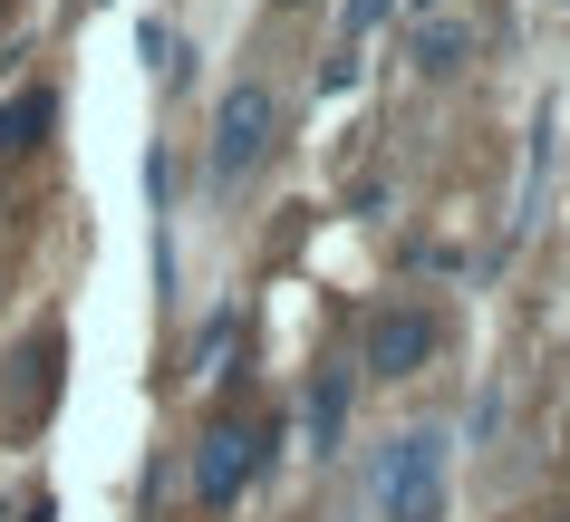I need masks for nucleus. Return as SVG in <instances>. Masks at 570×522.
Wrapping results in <instances>:
<instances>
[{"label": "nucleus", "mask_w": 570, "mask_h": 522, "mask_svg": "<svg viewBox=\"0 0 570 522\" xmlns=\"http://www.w3.org/2000/svg\"><path fill=\"white\" fill-rule=\"evenodd\" d=\"M435 503H445V435L416 426L377 455V522H435Z\"/></svg>", "instance_id": "f257e3e1"}, {"label": "nucleus", "mask_w": 570, "mask_h": 522, "mask_svg": "<svg viewBox=\"0 0 570 522\" xmlns=\"http://www.w3.org/2000/svg\"><path fill=\"white\" fill-rule=\"evenodd\" d=\"M271 126H281V97L262 78H242L223 107H213V185H242L252 165L271 155Z\"/></svg>", "instance_id": "f03ea898"}, {"label": "nucleus", "mask_w": 570, "mask_h": 522, "mask_svg": "<svg viewBox=\"0 0 570 522\" xmlns=\"http://www.w3.org/2000/svg\"><path fill=\"white\" fill-rule=\"evenodd\" d=\"M252 445H262L252 426H204V455H194V503H204V513H233V503H242L252 464H262Z\"/></svg>", "instance_id": "7ed1b4c3"}, {"label": "nucleus", "mask_w": 570, "mask_h": 522, "mask_svg": "<svg viewBox=\"0 0 570 522\" xmlns=\"http://www.w3.org/2000/svg\"><path fill=\"white\" fill-rule=\"evenodd\" d=\"M435 348H445L435 309H377V319H367V368L377 377H416Z\"/></svg>", "instance_id": "20e7f679"}, {"label": "nucleus", "mask_w": 570, "mask_h": 522, "mask_svg": "<svg viewBox=\"0 0 570 522\" xmlns=\"http://www.w3.org/2000/svg\"><path fill=\"white\" fill-rule=\"evenodd\" d=\"M338 426H348V377H320V387H309V445L330 455Z\"/></svg>", "instance_id": "39448f33"}, {"label": "nucleus", "mask_w": 570, "mask_h": 522, "mask_svg": "<svg viewBox=\"0 0 570 522\" xmlns=\"http://www.w3.org/2000/svg\"><path fill=\"white\" fill-rule=\"evenodd\" d=\"M39 126H49V97H20V107H0V146H39Z\"/></svg>", "instance_id": "423d86ee"}, {"label": "nucleus", "mask_w": 570, "mask_h": 522, "mask_svg": "<svg viewBox=\"0 0 570 522\" xmlns=\"http://www.w3.org/2000/svg\"><path fill=\"white\" fill-rule=\"evenodd\" d=\"M416 59L425 68H454V59H464V20H435V30L416 39Z\"/></svg>", "instance_id": "0eeeda50"}, {"label": "nucleus", "mask_w": 570, "mask_h": 522, "mask_svg": "<svg viewBox=\"0 0 570 522\" xmlns=\"http://www.w3.org/2000/svg\"><path fill=\"white\" fill-rule=\"evenodd\" d=\"M377 10H387V0H348V30H377Z\"/></svg>", "instance_id": "6e6552de"}, {"label": "nucleus", "mask_w": 570, "mask_h": 522, "mask_svg": "<svg viewBox=\"0 0 570 522\" xmlns=\"http://www.w3.org/2000/svg\"><path fill=\"white\" fill-rule=\"evenodd\" d=\"M0 10H10V0H0Z\"/></svg>", "instance_id": "1a4fd4ad"}]
</instances>
